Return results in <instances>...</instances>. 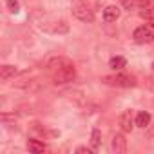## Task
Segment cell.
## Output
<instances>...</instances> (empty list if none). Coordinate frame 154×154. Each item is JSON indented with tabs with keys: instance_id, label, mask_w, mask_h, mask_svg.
<instances>
[{
	"instance_id": "cell-1",
	"label": "cell",
	"mask_w": 154,
	"mask_h": 154,
	"mask_svg": "<svg viewBox=\"0 0 154 154\" xmlns=\"http://www.w3.org/2000/svg\"><path fill=\"white\" fill-rule=\"evenodd\" d=\"M76 78V71H74V65L69 63V65H63L60 69H56L53 72V82L54 85H65L69 82H72Z\"/></svg>"
},
{
	"instance_id": "cell-2",
	"label": "cell",
	"mask_w": 154,
	"mask_h": 154,
	"mask_svg": "<svg viewBox=\"0 0 154 154\" xmlns=\"http://www.w3.org/2000/svg\"><path fill=\"white\" fill-rule=\"evenodd\" d=\"M102 82L107 84V85H112V87H132V85L136 84L132 76H129V74H125V72L107 74V76H103V78H102Z\"/></svg>"
},
{
	"instance_id": "cell-3",
	"label": "cell",
	"mask_w": 154,
	"mask_h": 154,
	"mask_svg": "<svg viewBox=\"0 0 154 154\" xmlns=\"http://www.w3.org/2000/svg\"><path fill=\"white\" fill-rule=\"evenodd\" d=\"M132 38L136 44H147V42H154V20H150L149 24H143L140 27L134 29Z\"/></svg>"
},
{
	"instance_id": "cell-4",
	"label": "cell",
	"mask_w": 154,
	"mask_h": 154,
	"mask_svg": "<svg viewBox=\"0 0 154 154\" xmlns=\"http://www.w3.org/2000/svg\"><path fill=\"white\" fill-rule=\"evenodd\" d=\"M72 15L78 18V20H82V22H93L94 20L93 9L87 6V2H80V0L72 4Z\"/></svg>"
},
{
	"instance_id": "cell-5",
	"label": "cell",
	"mask_w": 154,
	"mask_h": 154,
	"mask_svg": "<svg viewBox=\"0 0 154 154\" xmlns=\"http://www.w3.org/2000/svg\"><path fill=\"white\" fill-rule=\"evenodd\" d=\"M42 29H44V31H47V33L63 35V33H67V31H69V26H67V22H65V20H53V22H49V24H44V26H42Z\"/></svg>"
},
{
	"instance_id": "cell-6",
	"label": "cell",
	"mask_w": 154,
	"mask_h": 154,
	"mask_svg": "<svg viewBox=\"0 0 154 154\" xmlns=\"http://www.w3.org/2000/svg\"><path fill=\"white\" fill-rule=\"evenodd\" d=\"M138 9L143 20H154V0H143Z\"/></svg>"
},
{
	"instance_id": "cell-7",
	"label": "cell",
	"mask_w": 154,
	"mask_h": 154,
	"mask_svg": "<svg viewBox=\"0 0 154 154\" xmlns=\"http://www.w3.org/2000/svg\"><path fill=\"white\" fill-rule=\"evenodd\" d=\"M111 149L116 154L127 152V140H125V136L123 134H114L112 136V141H111Z\"/></svg>"
},
{
	"instance_id": "cell-8",
	"label": "cell",
	"mask_w": 154,
	"mask_h": 154,
	"mask_svg": "<svg viewBox=\"0 0 154 154\" xmlns=\"http://www.w3.org/2000/svg\"><path fill=\"white\" fill-rule=\"evenodd\" d=\"M134 125H136V123H134V120H132V112H131V111H123L122 116H120V127H122V131H123V132H131Z\"/></svg>"
},
{
	"instance_id": "cell-9",
	"label": "cell",
	"mask_w": 154,
	"mask_h": 154,
	"mask_svg": "<svg viewBox=\"0 0 154 154\" xmlns=\"http://www.w3.org/2000/svg\"><path fill=\"white\" fill-rule=\"evenodd\" d=\"M120 13H122V9H120L118 6H107V8L103 9V20H105L107 24L116 22V20L120 18Z\"/></svg>"
},
{
	"instance_id": "cell-10",
	"label": "cell",
	"mask_w": 154,
	"mask_h": 154,
	"mask_svg": "<svg viewBox=\"0 0 154 154\" xmlns=\"http://www.w3.org/2000/svg\"><path fill=\"white\" fill-rule=\"evenodd\" d=\"M71 63V60H67V58H63V56H54V58H51L47 63H45V69H49V71H56V69H60V67H63V65H69Z\"/></svg>"
},
{
	"instance_id": "cell-11",
	"label": "cell",
	"mask_w": 154,
	"mask_h": 154,
	"mask_svg": "<svg viewBox=\"0 0 154 154\" xmlns=\"http://www.w3.org/2000/svg\"><path fill=\"white\" fill-rule=\"evenodd\" d=\"M18 72V69L15 65H2L0 67V80L2 82H8L11 78H15V74Z\"/></svg>"
},
{
	"instance_id": "cell-12",
	"label": "cell",
	"mask_w": 154,
	"mask_h": 154,
	"mask_svg": "<svg viewBox=\"0 0 154 154\" xmlns=\"http://www.w3.org/2000/svg\"><path fill=\"white\" fill-rule=\"evenodd\" d=\"M134 123H136L140 129H147V127L150 125V114H149V112H145V111L138 112V114H136V120H134Z\"/></svg>"
},
{
	"instance_id": "cell-13",
	"label": "cell",
	"mask_w": 154,
	"mask_h": 154,
	"mask_svg": "<svg viewBox=\"0 0 154 154\" xmlns=\"http://www.w3.org/2000/svg\"><path fill=\"white\" fill-rule=\"evenodd\" d=\"M125 65H127V60H125L123 56H112V58L109 60V67L114 69V71H122Z\"/></svg>"
},
{
	"instance_id": "cell-14",
	"label": "cell",
	"mask_w": 154,
	"mask_h": 154,
	"mask_svg": "<svg viewBox=\"0 0 154 154\" xmlns=\"http://www.w3.org/2000/svg\"><path fill=\"white\" fill-rule=\"evenodd\" d=\"M27 149L31 152H44L45 150V145L38 140H27Z\"/></svg>"
},
{
	"instance_id": "cell-15",
	"label": "cell",
	"mask_w": 154,
	"mask_h": 154,
	"mask_svg": "<svg viewBox=\"0 0 154 154\" xmlns=\"http://www.w3.org/2000/svg\"><path fill=\"white\" fill-rule=\"evenodd\" d=\"M91 145H93L94 150L102 145V132L98 129H93V132H91Z\"/></svg>"
},
{
	"instance_id": "cell-16",
	"label": "cell",
	"mask_w": 154,
	"mask_h": 154,
	"mask_svg": "<svg viewBox=\"0 0 154 154\" xmlns=\"http://www.w3.org/2000/svg\"><path fill=\"white\" fill-rule=\"evenodd\" d=\"M140 4H141L140 0H122V8L127 9V11H134V9H138Z\"/></svg>"
},
{
	"instance_id": "cell-17",
	"label": "cell",
	"mask_w": 154,
	"mask_h": 154,
	"mask_svg": "<svg viewBox=\"0 0 154 154\" xmlns=\"http://www.w3.org/2000/svg\"><path fill=\"white\" fill-rule=\"evenodd\" d=\"M6 6H8L9 13H13V15H17L20 11V2L18 0H6Z\"/></svg>"
},
{
	"instance_id": "cell-18",
	"label": "cell",
	"mask_w": 154,
	"mask_h": 154,
	"mask_svg": "<svg viewBox=\"0 0 154 154\" xmlns=\"http://www.w3.org/2000/svg\"><path fill=\"white\" fill-rule=\"evenodd\" d=\"M93 150L94 149H87V147H78V149H76L78 154H93Z\"/></svg>"
},
{
	"instance_id": "cell-19",
	"label": "cell",
	"mask_w": 154,
	"mask_h": 154,
	"mask_svg": "<svg viewBox=\"0 0 154 154\" xmlns=\"http://www.w3.org/2000/svg\"><path fill=\"white\" fill-rule=\"evenodd\" d=\"M152 71H154V63H152Z\"/></svg>"
}]
</instances>
